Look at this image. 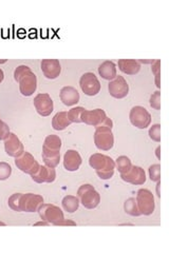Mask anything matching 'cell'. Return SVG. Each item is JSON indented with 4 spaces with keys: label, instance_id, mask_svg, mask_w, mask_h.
I'll use <instances>...</instances> for the list:
<instances>
[{
    "label": "cell",
    "instance_id": "obj_1",
    "mask_svg": "<svg viewBox=\"0 0 169 253\" xmlns=\"http://www.w3.org/2000/svg\"><path fill=\"white\" fill-rule=\"evenodd\" d=\"M10 208L17 212H36L44 204V197L34 193H15L7 201Z\"/></svg>",
    "mask_w": 169,
    "mask_h": 253
},
{
    "label": "cell",
    "instance_id": "obj_2",
    "mask_svg": "<svg viewBox=\"0 0 169 253\" xmlns=\"http://www.w3.org/2000/svg\"><path fill=\"white\" fill-rule=\"evenodd\" d=\"M112 126L113 123L107 117L101 125L95 126L94 133V142L98 149L103 151H108L114 145V136L112 133Z\"/></svg>",
    "mask_w": 169,
    "mask_h": 253
},
{
    "label": "cell",
    "instance_id": "obj_3",
    "mask_svg": "<svg viewBox=\"0 0 169 253\" xmlns=\"http://www.w3.org/2000/svg\"><path fill=\"white\" fill-rule=\"evenodd\" d=\"M89 165L102 179H109L113 176L115 163L110 156L102 153H94L89 158Z\"/></svg>",
    "mask_w": 169,
    "mask_h": 253
},
{
    "label": "cell",
    "instance_id": "obj_4",
    "mask_svg": "<svg viewBox=\"0 0 169 253\" xmlns=\"http://www.w3.org/2000/svg\"><path fill=\"white\" fill-rule=\"evenodd\" d=\"M77 195L80 203L87 209H94L101 203V195L90 184H84L77 190Z\"/></svg>",
    "mask_w": 169,
    "mask_h": 253
},
{
    "label": "cell",
    "instance_id": "obj_5",
    "mask_svg": "<svg viewBox=\"0 0 169 253\" xmlns=\"http://www.w3.org/2000/svg\"><path fill=\"white\" fill-rule=\"evenodd\" d=\"M37 212L39 213V216L42 217L43 220L48 221V223L54 226L65 219L61 209L52 204H43Z\"/></svg>",
    "mask_w": 169,
    "mask_h": 253
},
{
    "label": "cell",
    "instance_id": "obj_6",
    "mask_svg": "<svg viewBox=\"0 0 169 253\" xmlns=\"http://www.w3.org/2000/svg\"><path fill=\"white\" fill-rule=\"evenodd\" d=\"M136 204H138L139 211L141 214L150 215L154 213L156 204L154 194L148 189H140L136 195Z\"/></svg>",
    "mask_w": 169,
    "mask_h": 253
},
{
    "label": "cell",
    "instance_id": "obj_7",
    "mask_svg": "<svg viewBox=\"0 0 169 253\" xmlns=\"http://www.w3.org/2000/svg\"><path fill=\"white\" fill-rule=\"evenodd\" d=\"M129 118L131 124L139 129H146L151 123L150 113L141 106H135L130 110Z\"/></svg>",
    "mask_w": 169,
    "mask_h": 253
},
{
    "label": "cell",
    "instance_id": "obj_8",
    "mask_svg": "<svg viewBox=\"0 0 169 253\" xmlns=\"http://www.w3.org/2000/svg\"><path fill=\"white\" fill-rule=\"evenodd\" d=\"M79 85L88 96H94L101 91V83L92 72H87L79 79Z\"/></svg>",
    "mask_w": 169,
    "mask_h": 253
},
{
    "label": "cell",
    "instance_id": "obj_9",
    "mask_svg": "<svg viewBox=\"0 0 169 253\" xmlns=\"http://www.w3.org/2000/svg\"><path fill=\"white\" fill-rule=\"evenodd\" d=\"M15 165L20 171L30 174V175L34 174L39 168V164L37 163L34 156L29 152H23L21 155L16 157Z\"/></svg>",
    "mask_w": 169,
    "mask_h": 253
},
{
    "label": "cell",
    "instance_id": "obj_10",
    "mask_svg": "<svg viewBox=\"0 0 169 253\" xmlns=\"http://www.w3.org/2000/svg\"><path fill=\"white\" fill-rule=\"evenodd\" d=\"M19 83V90L23 96H31L36 91L37 88V77L32 72V70H28L27 72L20 76L17 81Z\"/></svg>",
    "mask_w": 169,
    "mask_h": 253
},
{
    "label": "cell",
    "instance_id": "obj_11",
    "mask_svg": "<svg viewBox=\"0 0 169 253\" xmlns=\"http://www.w3.org/2000/svg\"><path fill=\"white\" fill-rule=\"evenodd\" d=\"M108 90L112 97L118 99L124 98L129 93V84H128L126 79L123 76L116 75L114 79L110 81L108 84Z\"/></svg>",
    "mask_w": 169,
    "mask_h": 253
},
{
    "label": "cell",
    "instance_id": "obj_12",
    "mask_svg": "<svg viewBox=\"0 0 169 253\" xmlns=\"http://www.w3.org/2000/svg\"><path fill=\"white\" fill-rule=\"evenodd\" d=\"M34 106L37 113L42 116H49L53 112V100L49 94L39 93L34 97Z\"/></svg>",
    "mask_w": 169,
    "mask_h": 253
},
{
    "label": "cell",
    "instance_id": "obj_13",
    "mask_svg": "<svg viewBox=\"0 0 169 253\" xmlns=\"http://www.w3.org/2000/svg\"><path fill=\"white\" fill-rule=\"evenodd\" d=\"M4 150L7 155L15 158L25 152L22 142L15 133H10L9 136L4 139Z\"/></svg>",
    "mask_w": 169,
    "mask_h": 253
},
{
    "label": "cell",
    "instance_id": "obj_14",
    "mask_svg": "<svg viewBox=\"0 0 169 253\" xmlns=\"http://www.w3.org/2000/svg\"><path fill=\"white\" fill-rule=\"evenodd\" d=\"M120 177L126 183H129L135 186L143 185L146 181V174L143 168L139 166H132L131 169L125 174H120Z\"/></svg>",
    "mask_w": 169,
    "mask_h": 253
},
{
    "label": "cell",
    "instance_id": "obj_15",
    "mask_svg": "<svg viewBox=\"0 0 169 253\" xmlns=\"http://www.w3.org/2000/svg\"><path fill=\"white\" fill-rule=\"evenodd\" d=\"M107 118L106 112L102 109H95V110H86L82 114V123L86 125L96 126L101 125L105 120Z\"/></svg>",
    "mask_w": 169,
    "mask_h": 253
},
{
    "label": "cell",
    "instance_id": "obj_16",
    "mask_svg": "<svg viewBox=\"0 0 169 253\" xmlns=\"http://www.w3.org/2000/svg\"><path fill=\"white\" fill-rule=\"evenodd\" d=\"M40 67L44 75L49 79L57 78L61 72V66L58 59H43Z\"/></svg>",
    "mask_w": 169,
    "mask_h": 253
},
{
    "label": "cell",
    "instance_id": "obj_17",
    "mask_svg": "<svg viewBox=\"0 0 169 253\" xmlns=\"http://www.w3.org/2000/svg\"><path fill=\"white\" fill-rule=\"evenodd\" d=\"M31 177L38 184L53 183L56 178V172L54 168L39 165L38 170L34 174H32Z\"/></svg>",
    "mask_w": 169,
    "mask_h": 253
},
{
    "label": "cell",
    "instance_id": "obj_18",
    "mask_svg": "<svg viewBox=\"0 0 169 253\" xmlns=\"http://www.w3.org/2000/svg\"><path fill=\"white\" fill-rule=\"evenodd\" d=\"M82 156L76 150H68L63 156V167L67 171H77L82 165Z\"/></svg>",
    "mask_w": 169,
    "mask_h": 253
},
{
    "label": "cell",
    "instance_id": "obj_19",
    "mask_svg": "<svg viewBox=\"0 0 169 253\" xmlns=\"http://www.w3.org/2000/svg\"><path fill=\"white\" fill-rule=\"evenodd\" d=\"M43 160L48 167L55 168L60 161V150L43 146Z\"/></svg>",
    "mask_w": 169,
    "mask_h": 253
},
{
    "label": "cell",
    "instance_id": "obj_20",
    "mask_svg": "<svg viewBox=\"0 0 169 253\" xmlns=\"http://www.w3.org/2000/svg\"><path fill=\"white\" fill-rule=\"evenodd\" d=\"M60 100L63 102V105L66 106H73L76 105L79 101V93L78 91L73 88V86H63L60 90Z\"/></svg>",
    "mask_w": 169,
    "mask_h": 253
},
{
    "label": "cell",
    "instance_id": "obj_21",
    "mask_svg": "<svg viewBox=\"0 0 169 253\" xmlns=\"http://www.w3.org/2000/svg\"><path fill=\"white\" fill-rule=\"evenodd\" d=\"M117 65L119 70L128 75H135L141 70L140 62L135 59H119Z\"/></svg>",
    "mask_w": 169,
    "mask_h": 253
},
{
    "label": "cell",
    "instance_id": "obj_22",
    "mask_svg": "<svg viewBox=\"0 0 169 253\" xmlns=\"http://www.w3.org/2000/svg\"><path fill=\"white\" fill-rule=\"evenodd\" d=\"M99 73L104 79L112 81V79H114L116 76L115 63L113 61H110V60L104 61L99 67Z\"/></svg>",
    "mask_w": 169,
    "mask_h": 253
},
{
    "label": "cell",
    "instance_id": "obj_23",
    "mask_svg": "<svg viewBox=\"0 0 169 253\" xmlns=\"http://www.w3.org/2000/svg\"><path fill=\"white\" fill-rule=\"evenodd\" d=\"M72 123L70 122L69 117H68V112L56 113L52 120V126H53V129L56 131L65 130Z\"/></svg>",
    "mask_w": 169,
    "mask_h": 253
},
{
    "label": "cell",
    "instance_id": "obj_24",
    "mask_svg": "<svg viewBox=\"0 0 169 253\" xmlns=\"http://www.w3.org/2000/svg\"><path fill=\"white\" fill-rule=\"evenodd\" d=\"M62 208L65 209V211L69 213H73L78 209L79 206V200L76 196L73 195H67L62 199Z\"/></svg>",
    "mask_w": 169,
    "mask_h": 253
},
{
    "label": "cell",
    "instance_id": "obj_25",
    "mask_svg": "<svg viewBox=\"0 0 169 253\" xmlns=\"http://www.w3.org/2000/svg\"><path fill=\"white\" fill-rule=\"evenodd\" d=\"M115 166L120 174H125L131 169L132 164H131V161L129 160V157L122 155V156H118L116 158Z\"/></svg>",
    "mask_w": 169,
    "mask_h": 253
},
{
    "label": "cell",
    "instance_id": "obj_26",
    "mask_svg": "<svg viewBox=\"0 0 169 253\" xmlns=\"http://www.w3.org/2000/svg\"><path fill=\"white\" fill-rule=\"evenodd\" d=\"M124 209L127 214H129L131 216H140L142 215L141 212L139 211L138 204H136V200L133 199V197H130L128 199L125 204H124Z\"/></svg>",
    "mask_w": 169,
    "mask_h": 253
},
{
    "label": "cell",
    "instance_id": "obj_27",
    "mask_svg": "<svg viewBox=\"0 0 169 253\" xmlns=\"http://www.w3.org/2000/svg\"><path fill=\"white\" fill-rule=\"evenodd\" d=\"M85 111V108L83 107H76L72 108L68 112V117L71 123H82V114Z\"/></svg>",
    "mask_w": 169,
    "mask_h": 253
},
{
    "label": "cell",
    "instance_id": "obj_28",
    "mask_svg": "<svg viewBox=\"0 0 169 253\" xmlns=\"http://www.w3.org/2000/svg\"><path fill=\"white\" fill-rule=\"evenodd\" d=\"M11 173H12V167L9 164L4 162L0 163V180H5L9 178Z\"/></svg>",
    "mask_w": 169,
    "mask_h": 253
},
{
    "label": "cell",
    "instance_id": "obj_29",
    "mask_svg": "<svg viewBox=\"0 0 169 253\" xmlns=\"http://www.w3.org/2000/svg\"><path fill=\"white\" fill-rule=\"evenodd\" d=\"M149 175L152 181H159L161 179V165L155 164L149 167Z\"/></svg>",
    "mask_w": 169,
    "mask_h": 253
},
{
    "label": "cell",
    "instance_id": "obj_30",
    "mask_svg": "<svg viewBox=\"0 0 169 253\" xmlns=\"http://www.w3.org/2000/svg\"><path fill=\"white\" fill-rule=\"evenodd\" d=\"M149 137L157 142L161 141V125L156 124L149 129Z\"/></svg>",
    "mask_w": 169,
    "mask_h": 253
},
{
    "label": "cell",
    "instance_id": "obj_31",
    "mask_svg": "<svg viewBox=\"0 0 169 253\" xmlns=\"http://www.w3.org/2000/svg\"><path fill=\"white\" fill-rule=\"evenodd\" d=\"M149 104L156 110L161 109V92L160 91H156L155 93H152V95L150 96Z\"/></svg>",
    "mask_w": 169,
    "mask_h": 253
},
{
    "label": "cell",
    "instance_id": "obj_32",
    "mask_svg": "<svg viewBox=\"0 0 169 253\" xmlns=\"http://www.w3.org/2000/svg\"><path fill=\"white\" fill-rule=\"evenodd\" d=\"M161 61L160 60H154V62H152V72L155 73L156 75V84L158 88H161V84H160V70H161Z\"/></svg>",
    "mask_w": 169,
    "mask_h": 253
},
{
    "label": "cell",
    "instance_id": "obj_33",
    "mask_svg": "<svg viewBox=\"0 0 169 253\" xmlns=\"http://www.w3.org/2000/svg\"><path fill=\"white\" fill-rule=\"evenodd\" d=\"M10 126L0 120V140H4L10 134Z\"/></svg>",
    "mask_w": 169,
    "mask_h": 253
},
{
    "label": "cell",
    "instance_id": "obj_34",
    "mask_svg": "<svg viewBox=\"0 0 169 253\" xmlns=\"http://www.w3.org/2000/svg\"><path fill=\"white\" fill-rule=\"evenodd\" d=\"M56 226H76V223H74L73 220H69V219H63L60 223H58Z\"/></svg>",
    "mask_w": 169,
    "mask_h": 253
},
{
    "label": "cell",
    "instance_id": "obj_35",
    "mask_svg": "<svg viewBox=\"0 0 169 253\" xmlns=\"http://www.w3.org/2000/svg\"><path fill=\"white\" fill-rule=\"evenodd\" d=\"M35 226H48L49 225V223H48V221H45V220H43V221H38V223H36V224H34Z\"/></svg>",
    "mask_w": 169,
    "mask_h": 253
},
{
    "label": "cell",
    "instance_id": "obj_36",
    "mask_svg": "<svg viewBox=\"0 0 169 253\" xmlns=\"http://www.w3.org/2000/svg\"><path fill=\"white\" fill-rule=\"evenodd\" d=\"M3 78H4V73H3V71H2V69H0V84L2 83V81H3Z\"/></svg>",
    "mask_w": 169,
    "mask_h": 253
},
{
    "label": "cell",
    "instance_id": "obj_37",
    "mask_svg": "<svg viewBox=\"0 0 169 253\" xmlns=\"http://www.w3.org/2000/svg\"><path fill=\"white\" fill-rule=\"evenodd\" d=\"M160 150H161V147H158V149H157V156H158V158H159V160H161V156H160V154H159V152H160Z\"/></svg>",
    "mask_w": 169,
    "mask_h": 253
},
{
    "label": "cell",
    "instance_id": "obj_38",
    "mask_svg": "<svg viewBox=\"0 0 169 253\" xmlns=\"http://www.w3.org/2000/svg\"><path fill=\"white\" fill-rule=\"evenodd\" d=\"M0 226H5V224L2 223V221H0Z\"/></svg>",
    "mask_w": 169,
    "mask_h": 253
}]
</instances>
